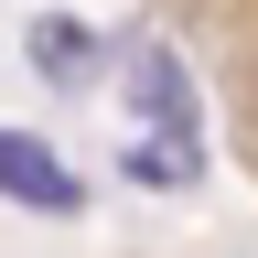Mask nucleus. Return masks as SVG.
<instances>
[{
    "label": "nucleus",
    "mask_w": 258,
    "mask_h": 258,
    "mask_svg": "<svg viewBox=\"0 0 258 258\" xmlns=\"http://www.w3.org/2000/svg\"><path fill=\"white\" fill-rule=\"evenodd\" d=\"M194 172H205V151H194V140H129V183H161V194H183Z\"/></svg>",
    "instance_id": "4"
},
{
    "label": "nucleus",
    "mask_w": 258,
    "mask_h": 258,
    "mask_svg": "<svg viewBox=\"0 0 258 258\" xmlns=\"http://www.w3.org/2000/svg\"><path fill=\"white\" fill-rule=\"evenodd\" d=\"M0 183H11V205H32V215H76V205H86L76 172H64L32 129H11V140H0Z\"/></svg>",
    "instance_id": "2"
},
{
    "label": "nucleus",
    "mask_w": 258,
    "mask_h": 258,
    "mask_svg": "<svg viewBox=\"0 0 258 258\" xmlns=\"http://www.w3.org/2000/svg\"><path fill=\"white\" fill-rule=\"evenodd\" d=\"M129 108L151 118V140H194V129H205L194 76H183V54L161 43V32H129Z\"/></svg>",
    "instance_id": "1"
},
{
    "label": "nucleus",
    "mask_w": 258,
    "mask_h": 258,
    "mask_svg": "<svg viewBox=\"0 0 258 258\" xmlns=\"http://www.w3.org/2000/svg\"><path fill=\"white\" fill-rule=\"evenodd\" d=\"M22 54L43 64L54 86H76L86 64H97V43H86V22H64V11H43V22H32V43H22Z\"/></svg>",
    "instance_id": "3"
}]
</instances>
